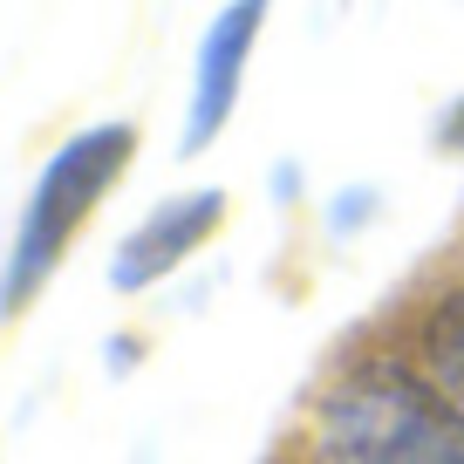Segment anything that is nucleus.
Here are the masks:
<instances>
[{
	"label": "nucleus",
	"instance_id": "20e7f679",
	"mask_svg": "<svg viewBox=\"0 0 464 464\" xmlns=\"http://www.w3.org/2000/svg\"><path fill=\"white\" fill-rule=\"evenodd\" d=\"M218 218H226V191H178V198H164L158 212L144 218V226L116 246V260H110V280L123 294H144V287H158L164 274H171L178 260H191V253L205 246L218 232Z\"/></svg>",
	"mask_w": 464,
	"mask_h": 464
},
{
	"label": "nucleus",
	"instance_id": "39448f33",
	"mask_svg": "<svg viewBox=\"0 0 464 464\" xmlns=\"http://www.w3.org/2000/svg\"><path fill=\"white\" fill-rule=\"evenodd\" d=\"M423 355H430V376L450 403H464V287H450L444 301L423 321Z\"/></svg>",
	"mask_w": 464,
	"mask_h": 464
},
{
	"label": "nucleus",
	"instance_id": "423d86ee",
	"mask_svg": "<svg viewBox=\"0 0 464 464\" xmlns=\"http://www.w3.org/2000/svg\"><path fill=\"white\" fill-rule=\"evenodd\" d=\"M444 150H464V102L444 116Z\"/></svg>",
	"mask_w": 464,
	"mask_h": 464
},
{
	"label": "nucleus",
	"instance_id": "f257e3e1",
	"mask_svg": "<svg viewBox=\"0 0 464 464\" xmlns=\"http://www.w3.org/2000/svg\"><path fill=\"white\" fill-rule=\"evenodd\" d=\"M328 464H464V403L396 362L342 376L321 403Z\"/></svg>",
	"mask_w": 464,
	"mask_h": 464
},
{
	"label": "nucleus",
	"instance_id": "7ed1b4c3",
	"mask_svg": "<svg viewBox=\"0 0 464 464\" xmlns=\"http://www.w3.org/2000/svg\"><path fill=\"white\" fill-rule=\"evenodd\" d=\"M266 7H274V0H226V7L212 14V28L198 34L191 110H185V150L191 158L232 123V102H239V82H246L253 42H260V28H266Z\"/></svg>",
	"mask_w": 464,
	"mask_h": 464
},
{
	"label": "nucleus",
	"instance_id": "f03ea898",
	"mask_svg": "<svg viewBox=\"0 0 464 464\" xmlns=\"http://www.w3.org/2000/svg\"><path fill=\"white\" fill-rule=\"evenodd\" d=\"M130 158H137L130 123H89V130H75L69 144L42 164L28 205H21L7 266H0V314H21V307L48 287V274H55L62 253L75 246L82 218L116 191V178L130 171Z\"/></svg>",
	"mask_w": 464,
	"mask_h": 464
}]
</instances>
